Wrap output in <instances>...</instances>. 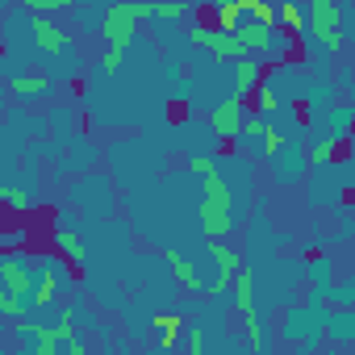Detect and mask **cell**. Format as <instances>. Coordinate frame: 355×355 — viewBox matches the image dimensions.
<instances>
[{"label":"cell","mask_w":355,"mask_h":355,"mask_svg":"<svg viewBox=\"0 0 355 355\" xmlns=\"http://www.w3.org/2000/svg\"><path fill=\"white\" fill-rule=\"evenodd\" d=\"M146 17H155V5H150V0H134V5H113V9L105 13V21H101V34L109 38V46L125 51V46H130V38H134V26H138V21H146Z\"/></svg>","instance_id":"cell-1"},{"label":"cell","mask_w":355,"mask_h":355,"mask_svg":"<svg viewBox=\"0 0 355 355\" xmlns=\"http://www.w3.org/2000/svg\"><path fill=\"white\" fill-rule=\"evenodd\" d=\"M309 34L326 46V51H338L343 46V30H338V5H334V0H309Z\"/></svg>","instance_id":"cell-2"},{"label":"cell","mask_w":355,"mask_h":355,"mask_svg":"<svg viewBox=\"0 0 355 355\" xmlns=\"http://www.w3.org/2000/svg\"><path fill=\"white\" fill-rule=\"evenodd\" d=\"M193 42L205 46L214 59H247V55H251V46L239 38V30H222V26H218V30L197 26V30H193Z\"/></svg>","instance_id":"cell-3"},{"label":"cell","mask_w":355,"mask_h":355,"mask_svg":"<svg viewBox=\"0 0 355 355\" xmlns=\"http://www.w3.org/2000/svg\"><path fill=\"white\" fill-rule=\"evenodd\" d=\"M234 301H239V313H243V322H247L251 347L259 351V347H263V326H259V313H255V280H251V272H239V276H234Z\"/></svg>","instance_id":"cell-4"},{"label":"cell","mask_w":355,"mask_h":355,"mask_svg":"<svg viewBox=\"0 0 355 355\" xmlns=\"http://www.w3.org/2000/svg\"><path fill=\"white\" fill-rule=\"evenodd\" d=\"M209 121H214L218 138H239V134H243V121H247V105H243V96L222 101V105L209 113Z\"/></svg>","instance_id":"cell-5"},{"label":"cell","mask_w":355,"mask_h":355,"mask_svg":"<svg viewBox=\"0 0 355 355\" xmlns=\"http://www.w3.org/2000/svg\"><path fill=\"white\" fill-rule=\"evenodd\" d=\"M239 38H243L251 51L284 55V38H280V34H276V26H268V21H243V26H239Z\"/></svg>","instance_id":"cell-6"},{"label":"cell","mask_w":355,"mask_h":355,"mask_svg":"<svg viewBox=\"0 0 355 355\" xmlns=\"http://www.w3.org/2000/svg\"><path fill=\"white\" fill-rule=\"evenodd\" d=\"M0 280H5V288L9 293H21V297H30L34 293V272L17 259V255H5V259H0Z\"/></svg>","instance_id":"cell-7"},{"label":"cell","mask_w":355,"mask_h":355,"mask_svg":"<svg viewBox=\"0 0 355 355\" xmlns=\"http://www.w3.org/2000/svg\"><path fill=\"white\" fill-rule=\"evenodd\" d=\"M214 259H218V284L209 288V297H218V293H226L230 284H234V276H239V255L222 243V239H214V251H209Z\"/></svg>","instance_id":"cell-8"},{"label":"cell","mask_w":355,"mask_h":355,"mask_svg":"<svg viewBox=\"0 0 355 355\" xmlns=\"http://www.w3.org/2000/svg\"><path fill=\"white\" fill-rule=\"evenodd\" d=\"M259 80H263V67L255 59H234V96H243V101L255 96Z\"/></svg>","instance_id":"cell-9"},{"label":"cell","mask_w":355,"mask_h":355,"mask_svg":"<svg viewBox=\"0 0 355 355\" xmlns=\"http://www.w3.org/2000/svg\"><path fill=\"white\" fill-rule=\"evenodd\" d=\"M230 209L226 205H214V201H201V230L209 234V239H226L230 234Z\"/></svg>","instance_id":"cell-10"},{"label":"cell","mask_w":355,"mask_h":355,"mask_svg":"<svg viewBox=\"0 0 355 355\" xmlns=\"http://www.w3.org/2000/svg\"><path fill=\"white\" fill-rule=\"evenodd\" d=\"M34 42H38V51H46V55H59V51L67 46V34H63L55 21H42V17H34Z\"/></svg>","instance_id":"cell-11"},{"label":"cell","mask_w":355,"mask_h":355,"mask_svg":"<svg viewBox=\"0 0 355 355\" xmlns=\"http://www.w3.org/2000/svg\"><path fill=\"white\" fill-rule=\"evenodd\" d=\"M55 293H59V276H55V268H42V272H38V284H34V293H30V301L42 309V305L55 301Z\"/></svg>","instance_id":"cell-12"},{"label":"cell","mask_w":355,"mask_h":355,"mask_svg":"<svg viewBox=\"0 0 355 355\" xmlns=\"http://www.w3.org/2000/svg\"><path fill=\"white\" fill-rule=\"evenodd\" d=\"M167 263H171V272H175V276H180V284H184V288L201 293V276H197V268H193L180 251H167Z\"/></svg>","instance_id":"cell-13"},{"label":"cell","mask_w":355,"mask_h":355,"mask_svg":"<svg viewBox=\"0 0 355 355\" xmlns=\"http://www.w3.org/2000/svg\"><path fill=\"white\" fill-rule=\"evenodd\" d=\"M180 326H184V322L175 318V313H159V318H155V330H159V347H163V351H171L175 343H180Z\"/></svg>","instance_id":"cell-14"},{"label":"cell","mask_w":355,"mask_h":355,"mask_svg":"<svg viewBox=\"0 0 355 355\" xmlns=\"http://www.w3.org/2000/svg\"><path fill=\"white\" fill-rule=\"evenodd\" d=\"M55 247H59V255H67V259H71L76 268H80V263L88 259V251H84V243H80V239H76L71 230H55Z\"/></svg>","instance_id":"cell-15"},{"label":"cell","mask_w":355,"mask_h":355,"mask_svg":"<svg viewBox=\"0 0 355 355\" xmlns=\"http://www.w3.org/2000/svg\"><path fill=\"white\" fill-rule=\"evenodd\" d=\"M205 201H214V205H226V209H230V189H226L222 175H218V167L205 175Z\"/></svg>","instance_id":"cell-16"},{"label":"cell","mask_w":355,"mask_h":355,"mask_svg":"<svg viewBox=\"0 0 355 355\" xmlns=\"http://www.w3.org/2000/svg\"><path fill=\"white\" fill-rule=\"evenodd\" d=\"M247 21V9L239 5V0H234V5H218V26L222 30H239Z\"/></svg>","instance_id":"cell-17"},{"label":"cell","mask_w":355,"mask_h":355,"mask_svg":"<svg viewBox=\"0 0 355 355\" xmlns=\"http://www.w3.org/2000/svg\"><path fill=\"white\" fill-rule=\"evenodd\" d=\"M9 88H13L17 96H42V92H46V76H17Z\"/></svg>","instance_id":"cell-18"},{"label":"cell","mask_w":355,"mask_h":355,"mask_svg":"<svg viewBox=\"0 0 355 355\" xmlns=\"http://www.w3.org/2000/svg\"><path fill=\"white\" fill-rule=\"evenodd\" d=\"M155 17L180 21V17H189V5H184V0H159V5H155Z\"/></svg>","instance_id":"cell-19"},{"label":"cell","mask_w":355,"mask_h":355,"mask_svg":"<svg viewBox=\"0 0 355 355\" xmlns=\"http://www.w3.org/2000/svg\"><path fill=\"white\" fill-rule=\"evenodd\" d=\"M276 26H284V30H301V9L293 5V0L276 5Z\"/></svg>","instance_id":"cell-20"},{"label":"cell","mask_w":355,"mask_h":355,"mask_svg":"<svg viewBox=\"0 0 355 355\" xmlns=\"http://www.w3.org/2000/svg\"><path fill=\"white\" fill-rule=\"evenodd\" d=\"M0 313H5V318H21V313H26V301H21V293L0 288Z\"/></svg>","instance_id":"cell-21"},{"label":"cell","mask_w":355,"mask_h":355,"mask_svg":"<svg viewBox=\"0 0 355 355\" xmlns=\"http://www.w3.org/2000/svg\"><path fill=\"white\" fill-rule=\"evenodd\" d=\"M0 201H5V209H30L34 205V197L21 189H0Z\"/></svg>","instance_id":"cell-22"},{"label":"cell","mask_w":355,"mask_h":355,"mask_svg":"<svg viewBox=\"0 0 355 355\" xmlns=\"http://www.w3.org/2000/svg\"><path fill=\"white\" fill-rule=\"evenodd\" d=\"M255 105H259V113H272V109H280V96H276L268 84H259V88H255Z\"/></svg>","instance_id":"cell-23"},{"label":"cell","mask_w":355,"mask_h":355,"mask_svg":"<svg viewBox=\"0 0 355 355\" xmlns=\"http://www.w3.org/2000/svg\"><path fill=\"white\" fill-rule=\"evenodd\" d=\"M268 130H272V125H268L263 117L247 113V121H243V134H247V138H259V142H263V134H268Z\"/></svg>","instance_id":"cell-24"},{"label":"cell","mask_w":355,"mask_h":355,"mask_svg":"<svg viewBox=\"0 0 355 355\" xmlns=\"http://www.w3.org/2000/svg\"><path fill=\"white\" fill-rule=\"evenodd\" d=\"M71 0H26V9L30 13H51V9H67Z\"/></svg>","instance_id":"cell-25"},{"label":"cell","mask_w":355,"mask_h":355,"mask_svg":"<svg viewBox=\"0 0 355 355\" xmlns=\"http://www.w3.org/2000/svg\"><path fill=\"white\" fill-rule=\"evenodd\" d=\"M330 159H334V142H318L309 155V163H330Z\"/></svg>","instance_id":"cell-26"},{"label":"cell","mask_w":355,"mask_h":355,"mask_svg":"<svg viewBox=\"0 0 355 355\" xmlns=\"http://www.w3.org/2000/svg\"><path fill=\"white\" fill-rule=\"evenodd\" d=\"M280 146H284V134H280V130H268V134H263V150H268V155H276Z\"/></svg>","instance_id":"cell-27"},{"label":"cell","mask_w":355,"mask_h":355,"mask_svg":"<svg viewBox=\"0 0 355 355\" xmlns=\"http://www.w3.org/2000/svg\"><path fill=\"white\" fill-rule=\"evenodd\" d=\"M121 55H125V51L109 46V51H105V63H101V67H105V71H117V67H121Z\"/></svg>","instance_id":"cell-28"},{"label":"cell","mask_w":355,"mask_h":355,"mask_svg":"<svg viewBox=\"0 0 355 355\" xmlns=\"http://www.w3.org/2000/svg\"><path fill=\"white\" fill-rule=\"evenodd\" d=\"M189 167H193L197 175H209V171H214V159H205V155H193V159H189Z\"/></svg>","instance_id":"cell-29"}]
</instances>
